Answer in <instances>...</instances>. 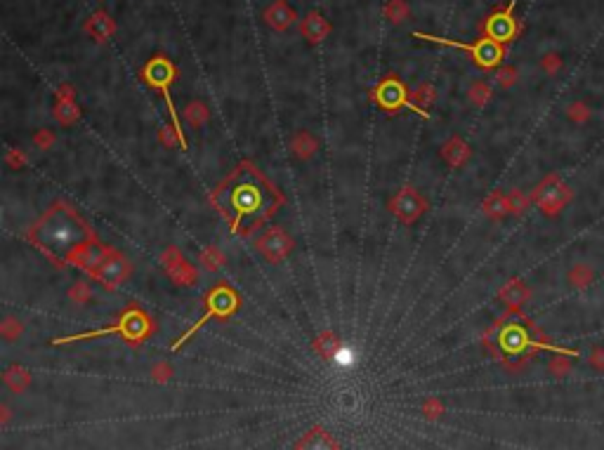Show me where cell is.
<instances>
[{
	"instance_id": "6da1fadb",
	"label": "cell",
	"mask_w": 604,
	"mask_h": 450,
	"mask_svg": "<svg viewBox=\"0 0 604 450\" xmlns=\"http://www.w3.org/2000/svg\"><path fill=\"white\" fill-rule=\"evenodd\" d=\"M413 38L421 40H430V43H442V45H451L458 47V50H465L472 54L477 66L482 68H496L505 57V45L496 43L491 38H479L475 43H458V40H449V38H435V36H425V33H413Z\"/></svg>"
},
{
	"instance_id": "7a4b0ae2",
	"label": "cell",
	"mask_w": 604,
	"mask_h": 450,
	"mask_svg": "<svg viewBox=\"0 0 604 450\" xmlns=\"http://www.w3.org/2000/svg\"><path fill=\"white\" fill-rule=\"evenodd\" d=\"M482 31H484V38L496 40L500 45L512 43V40L521 33V24L514 19V0H510L505 8H498L496 12H491V15L484 19Z\"/></svg>"
},
{
	"instance_id": "3957f363",
	"label": "cell",
	"mask_w": 604,
	"mask_h": 450,
	"mask_svg": "<svg viewBox=\"0 0 604 450\" xmlns=\"http://www.w3.org/2000/svg\"><path fill=\"white\" fill-rule=\"evenodd\" d=\"M533 200H536L538 207L548 214V217H552V214H557L562 207L572 200V189H569L557 175H548L543 182L536 186V191H533Z\"/></svg>"
},
{
	"instance_id": "277c9868",
	"label": "cell",
	"mask_w": 604,
	"mask_h": 450,
	"mask_svg": "<svg viewBox=\"0 0 604 450\" xmlns=\"http://www.w3.org/2000/svg\"><path fill=\"white\" fill-rule=\"evenodd\" d=\"M175 73H177V71H175L173 61H168L166 57H156V59H151L147 66H144L142 78L147 80L151 87H156V90H168L170 85H173Z\"/></svg>"
},
{
	"instance_id": "5b68a950",
	"label": "cell",
	"mask_w": 604,
	"mask_h": 450,
	"mask_svg": "<svg viewBox=\"0 0 604 450\" xmlns=\"http://www.w3.org/2000/svg\"><path fill=\"white\" fill-rule=\"evenodd\" d=\"M295 19H298V15H295V10L286 3V0H274L270 8L265 10V22L279 33L291 29Z\"/></svg>"
},
{
	"instance_id": "8992f818",
	"label": "cell",
	"mask_w": 604,
	"mask_h": 450,
	"mask_svg": "<svg viewBox=\"0 0 604 450\" xmlns=\"http://www.w3.org/2000/svg\"><path fill=\"white\" fill-rule=\"evenodd\" d=\"M375 99L382 104L385 109H399L404 104H409V95L404 85L397 78H387L382 80L375 90Z\"/></svg>"
},
{
	"instance_id": "52a82bcc",
	"label": "cell",
	"mask_w": 604,
	"mask_h": 450,
	"mask_svg": "<svg viewBox=\"0 0 604 450\" xmlns=\"http://www.w3.org/2000/svg\"><path fill=\"white\" fill-rule=\"evenodd\" d=\"M300 31H302V36L310 40V43H321V40L331 33V24H328L319 12H310V15L302 19Z\"/></svg>"
},
{
	"instance_id": "ba28073f",
	"label": "cell",
	"mask_w": 604,
	"mask_h": 450,
	"mask_svg": "<svg viewBox=\"0 0 604 450\" xmlns=\"http://www.w3.org/2000/svg\"><path fill=\"white\" fill-rule=\"evenodd\" d=\"M85 31L90 33L95 40L104 43V40H109L116 33V22L107 15V12H97V15H92L90 19H87Z\"/></svg>"
},
{
	"instance_id": "9c48e42d",
	"label": "cell",
	"mask_w": 604,
	"mask_h": 450,
	"mask_svg": "<svg viewBox=\"0 0 604 450\" xmlns=\"http://www.w3.org/2000/svg\"><path fill=\"white\" fill-rule=\"evenodd\" d=\"M569 286H572L574 290H586L593 286L595 281V272L590 264H574L572 269H569V276H567Z\"/></svg>"
},
{
	"instance_id": "30bf717a",
	"label": "cell",
	"mask_w": 604,
	"mask_h": 450,
	"mask_svg": "<svg viewBox=\"0 0 604 450\" xmlns=\"http://www.w3.org/2000/svg\"><path fill=\"white\" fill-rule=\"evenodd\" d=\"M500 297H503V300L510 304V307H519L521 302H526V297H528V290L521 286L519 281H512V283H507V286L503 288V293H500Z\"/></svg>"
},
{
	"instance_id": "8fae6325",
	"label": "cell",
	"mask_w": 604,
	"mask_h": 450,
	"mask_svg": "<svg viewBox=\"0 0 604 450\" xmlns=\"http://www.w3.org/2000/svg\"><path fill=\"white\" fill-rule=\"evenodd\" d=\"M385 17L389 19V22H394V24L406 22V17H409L406 0H389V3L385 5Z\"/></svg>"
},
{
	"instance_id": "7c38bea8",
	"label": "cell",
	"mask_w": 604,
	"mask_h": 450,
	"mask_svg": "<svg viewBox=\"0 0 604 450\" xmlns=\"http://www.w3.org/2000/svg\"><path fill=\"white\" fill-rule=\"evenodd\" d=\"M572 358H574V356H569V354H557V356H555L552 361H550V365H548L550 375L557 377V379L567 377L569 372H572Z\"/></svg>"
},
{
	"instance_id": "4fadbf2b",
	"label": "cell",
	"mask_w": 604,
	"mask_h": 450,
	"mask_svg": "<svg viewBox=\"0 0 604 450\" xmlns=\"http://www.w3.org/2000/svg\"><path fill=\"white\" fill-rule=\"evenodd\" d=\"M567 116L574 123H586V121H590V116H593V109L588 107V102L576 99V102H572L567 107Z\"/></svg>"
},
{
	"instance_id": "5bb4252c",
	"label": "cell",
	"mask_w": 604,
	"mask_h": 450,
	"mask_svg": "<svg viewBox=\"0 0 604 450\" xmlns=\"http://www.w3.org/2000/svg\"><path fill=\"white\" fill-rule=\"evenodd\" d=\"M496 80H498V85L500 87H512L514 83L519 80V73H517V68L514 66H500L498 68V73H496Z\"/></svg>"
},
{
	"instance_id": "9a60e30c",
	"label": "cell",
	"mask_w": 604,
	"mask_h": 450,
	"mask_svg": "<svg viewBox=\"0 0 604 450\" xmlns=\"http://www.w3.org/2000/svg\"><path fill=\"white\" fill-rule=\"evenodd\" d=\"M540 68L548 73V75H557V71L562 68V57L557 52H548L543 59H540Z\"/></svg>"
},
{
	"instance_id": "2e32d148",
	"label": "cell",
	"mask_w": 604,
	"mask_h": 450,
	"mask_svg": "<svg viewBox=\"0 0 604 450\" xmlns=\"http://www.w3.org/2000/svg\"><path fill=\"white\" fill-rule=\"evenodd\" d=\"M489 97H491V87L486 85V83H475V85H472L470 99L475 102V104H479V107H482V104L489 102Z\"/></svg>"
},
{
	"instance_id": "e0dca14e",
	"label": "cell",
	"mask_w": 604,
	"mask_h": 450,
	"mask_svg": "<svg viewBox=\"0 0 604 450\" xmlns=\"http://www.w3.org/2000/svg\"><path fill=\"white\" fill-rule=\"evenodd\" d=\"M588 365H590V368H595L597 372H604V347H602V344H595V347L590 349Z\"/></svg>"
},
{
	"instance_id": "ac0fdd59",
	"label": "cell",
	"mask_w": 604,
	"mask_h": 450,
	"mask_svg": "<svg viewBox=\"0 0 604 450\" xmlns=\"http://www.w3.org/2000/svg\"><path fill=\"white\" fill-rule=\"evenodd\" d=\"M184 114H187V118H189L191 123H201V121L208 118V111H205L203 104H198V102L189 104V107L184 109Z\"/></svg>"
},
{
	"instance_id": "d6986e66",
	"label": "cell",
	"mask_w": 604,
	"mask_h": 450,
	"mask_svg": "<svg viewBox=\"0 0 604 450\" xmlns=\"http://www.w3.org/2000/svg\"><path fill=\"white\" fill-rule=\"evenodd\" d=\"M510 207H512L514 212H521V210L526 207V198L521 196V193L514 191V193H512V200H510Z\"/></svg>"
}]
</instances>
